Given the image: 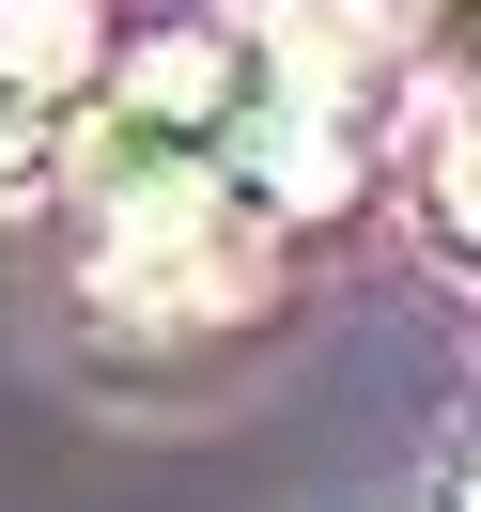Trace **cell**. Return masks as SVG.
<instances>
[{
  "mask_svg": "<svg viewBox=\"0 0 481 512\" xmlns=\"http://www.w3.org/2000/svg\"><path fill=\"white\" fill-rule=\"evenodd\" d=\"M47 171H63V109L0 78V202H16V187H47Z\"/></svg>",
  "mask_w": 481,
  "mask_h": 512,
  "instance_id": "cell-5",
  "label": "cell"
},
{
  "mask_svg": "<svg viewBox=\"0 0 481 512\" xmlns=\"http://www.w3.org/2000/svg\"><path fill=\"white\" fill-rule=\"evenodd\" d=\"M109 63H125V0H0V78H16V94H47L63 125L94 109Z\"/></svg>",
  "mask_w": 481,
  "mask_h": 512,
  "instance_id": "cell-3",
  "label": "cell"
},
{
  "mask_svg": "<svg viewBox=\"0 0 481 512\" xmlns=\"http://www.w3.org/2000/svg\"><path fill=\"white\" fill-rule=\"evenodd\" d=\"M94 218H140V202H233L249 218V171H264V63L249 32H140L125 63L94 78V109L63 125Z\"/></svg>",
  "mask_w": 481,
  "mask_h": 512,
  "instance_id": "cell-1",
  "label": "cell"
},
{
  "mask_svg": "<svg viewBox=\"0 0 481 512\" xmlns=\"http://www.w3.org/2000/svg\"><path fill=\"white\" fill-rule=\"evenodd\" d=\"M435 249L481 264V125H450V156H435Z\"/></svg>",
  "mask_w": 481,
  "mask_h": 512,
  "instance_id": "cell-6",
  "label": "cell"
},
{
  "mask_svg": "<svg viewBox=\"0 0 481 512\" xmlns=\"http://www.w3.org/2000/svg\"><path fill=\"white\" fill-rule=\"evenodd\" d=\"M264 264H280V233L233 218V202H140V218L94 233V311L109 326H202V311H249Z\"/></svg>",
  "mask_w": 481,
  "mask_h": 512,
  "instance_id": "cell-2",
  "label": "cell"
},
{
  "mask_svg": "<svg viewBox=\"0 0 481 512\" xmlns=\"http://www.w3.org/2000/svg\"><path fill=\"white\" fill-rule=\"evenodd\" d=\"M450 512H481V450H466V466H450Z\"/></svg>",
  "mask_w": 481,
  "mask_h": 512,
  "instance_id": "cell-7",
  "label": "cell"
},
{
  "mask_svg": "<svg viewBox=\"0 0 481 512\" xmlns=\"http://www.w3.org/2000/svg\"><path fill=\"white\" fill-rule=\"evenodd\" d=\"M404 78H435L481 125V0H404Z\"/></svg>",
  "mask_w": 481,
  "mask_h": 512,
  "instance_id": "cell-4",
  "label": "cell"
}]
</instances>
